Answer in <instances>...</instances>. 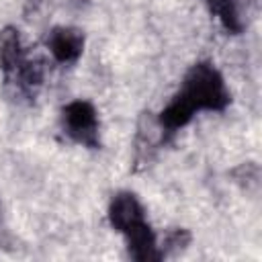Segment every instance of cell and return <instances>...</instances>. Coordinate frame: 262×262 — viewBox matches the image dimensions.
I'll return each instance as SVG.
<instances>
[{
  "label": "cell",
  "mask_w": 262,
  "mask_h": 262,
  "mask_svg": "<svg viewBox=\"0 0 262 262\" xmlns=\"http://www.w3.org/2000/svg\"><path fill=\"white\" fill-rule=\"evenodd\" d=\"M174 96L182 100L192 115L201 111L221 113L231 102L225 78L211 61H196L194 66H190V70L182 78L180 90Z\"/></svg>",
  "instance_id": "1"
},
{
  "label": "cell",
  "mask_w": 262,
  "mask_h": 262,
  "mask_svg": "<svg viewBox=\"0 0 262 262\" xmlns=\"http://www.w3.org/2000/svg\"><path fill=\"white\" fill-rule=\"evenodd\" d=\"M61 129L78 145L88 149L100 147V119L90 100L76 98L61 108Z\"/></svg>",
  "instance_id": "2"
},
{
  "label": "cell",
  "mask_w": 262,
  "mask_h": 262,
  "mask_svg": "<svg viewBox=\"0 0 262 262\" xmlns=\"http://www.w3.org/2000/svg\"><path fill=\"white\" fill-rule=\"evenodd\" d=\"M108 223L115 231H119L125 237L133 231H137L139 227L147 225L145 209L133 192L121 190V192L113 194V199L108 203Z\"/></svg>",
  "instance_id": "3"
},
{
  "label": "cell",
  "mask_w": 262,
  "mask_h": 262,
  "mask_svg": "<svg viewBox=\"0 0 262 262\" xmlns=\"http://www.w3.org/2000/svg\"><path fill=\"white\" fill-rule=\"evenodd\" d=\"M84 33L76 27H68V25H59L53 27L47 33V49L53 55V59L57 63H74L80 59L82 51H84Z\"/></svg>",
  "instance_id": "4"
},
{
  "label": "cell",
  "mask_w": 262,
  "mask_h": 262,
  "mask_svg": "<svg viewBox=\"0 0 262 262\" xmlns=\"http://www.w3.org/2000/svg\"><path fill=\"white\" fill-rule=\"evenodd\" d=\"M27 47L23 45L20 33L16 27H4L0 31V70L4 74L6 84H12L25 63L29 61Z\"/></svg>",
  "instance_id": "5"
},
{
  "label": "cell",
  "mask_w": 262,
  "mask_h": 262,
  "mask_svg": "<svg viewBox=\"0 0 262 262\" xmlns=\"http://www.w3.org/2000/svg\"><path fill=\"white\" fill-rule=\"evenodd\" d=\"M203 2L227 33H231V35H239L242 33L244 25H242L235 0H203Z\"/></svg>",
  "instance_id": "6"
},
{
  "label": "cell",
  "mask_w": 262,
  "mask_h": 262,
  "mask_svg": "<svg viewBox=\"0 0 262 262\" xmlns=\"http://www.w3.org/2000/svg\"><path fill=\"white\" fill-rule=\"evenodd\" d=\"M188 242H190V233H188V231H184V229H174V231H170V233L166 235L162 248H160L162 258L166 256V252H172V250L178 252V250H182L184 246H188Z\"/></svg>",
  "instance_id": "7"
},
{
  "label": "cell",
  "mask_w": 262,
  "mask_h": 262,
  "mask_svg": "<svg viewBox=\"0 0 262 262\" xmlns=\"http://www.w3.org/2000/svg\"><path fill=\"white\" fill-rule=\"evenodd\" d=\"M2 227H4V211H2V199H0V233H2Z\"/></svg>",
  "instance_id": "8"
}]
</instances>
